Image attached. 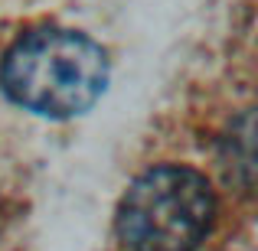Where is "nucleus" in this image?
Returning a JSON list of instances; mask_svg holds the SVG:
<instances>
[{"label":"nucleus","instance_id":"nucleus-2","mask_svg":"<svg viewBox=\"0 0 258 251\" xmlns=\"http://www.w3.org/2000/svg\"><path fill=\"white\" fill-rule=\"evenodd\" d=\"M216 225V189L189 163H157L131 180L114 212L124 251H200Z\"/></svg>","mask_w":258,"mask_h":251},{"label":"nucleus","instance_id":"nucleus-1","mask_svg":"<svg viewBox=\"0 0 258 251\" xmlns=\"http://www.w3.org/2000/svg\"><path fill=\"white\" fill-rule=\"evenodd\" d=\"M0 85L13 105L39 118H76L108 85V52L72 26H36L0 59Z\"/></svg>","mask_w":258,"mask_h":251}]
</instances>
